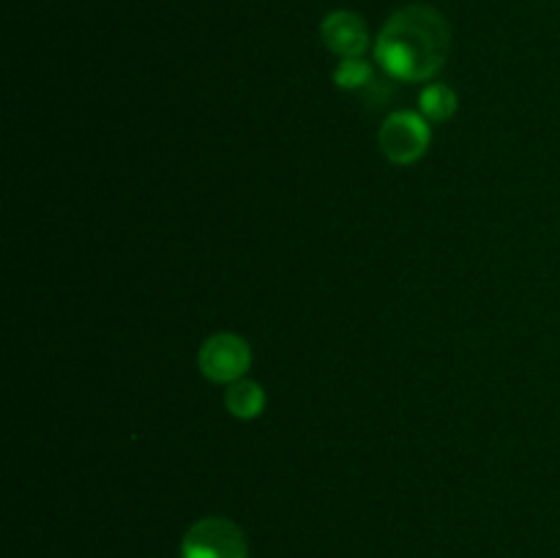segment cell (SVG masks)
Segmentation results:
<instances>
[{"mask_svg":"<svg viewBox=\"0 0 560 558\" xmlns=\"http://www.w3.org/2000/svg\"><path fill=\"white\" fill-rule=\"evenodd\" d=\"M452 31L446 16L430 5H405L383 25L375 60L397 82H430L446 66Z\"/></svg>","mask_w":560,"mask_h":558,"instance_id":"1","label":"cell"},{"mask_svg":"<svg viewBox=\"0 0 560 558\" xmlns=\"http://www.w3.org/2000/svg\"><path fill=\"white\" fill-rule=\"evenodd\" d=\"M224 405H228L230 416L241 421H252L266 410V392H262L260 383L249 381V377H241V381L228 383L224 388Z\"/></svg>","mask_w":560,"mask_h":558,"instance_id":"6","label":"cell"},{"mask_svg":"<svg viewBox=\"0 0 560 558\" xmlns=\"http://www.w3.org/2000/svg\"><path fill=\"white\" fill-rule=\"evenodd\" d=\"M180 558H249V547L238 525L224 518H206L186 531Z\"/></svg>","mask_w":560,"mask_h":558,"instance_id":"3","label":"cell"},{"mask_svg":"<svg viewBox=\"0 0 560 558\" xmlns=\"http://www.w3.org/2000/svg\"><path fill=\"white\" fill-rule=\"evenodd\" d=\"M459 107V98L457 93L452 91L448 85H441V82H432L421 91L419 96V109L427 120L432 124H446V120L454 118Z\"/></svg>","mask_w":560,"mask_h":558,"instance_id":"7","label":"cell"},{"mask_svg":"<svg viewBox=\"0 0 560 558\" xmlns=\"http://www.w3.org/2000/svg\"><path fill=\"white\" fill-rule=\"evenodd\" d=\"M430 140L432 131L427 118L421 113H410V109L392 113L377 131V146H381L383 156L399 167L419 162L430 148Z\"/></svg>","mask_w":560,"mask_h":558,"instance_id":"2","label":"cell"},{"mask_svg":"<svg viewBox=\"0 0 560 558\" xmlns=\"http://www.w3.org/2000/svg\"><path fill=\"white\" fill-rule=\"evenodd\" d=\"M375 80V69L364 58H342V63L334 71V82L342 91H364Z\"/></svg>","mask_w":560,"mask_h":558,"instance_id":"8","label":"cell"},{"mask_svg":"<svg viewBox=\"0 0 560 558\" xmlns=\"http://www.w3.org/2000/svg\"><path fill=\"white\" fill-rule=\"evenodd\" d=\"M323 44L339 58H364L370 47V33L364 20L353 11H331L320 25Z\"/></svg>","mask_w":560,"mask_h":558,"instance_id":"5","label":"cell"},{"mask_svg":"<svg viewBox=\"0 0 560 558\" xmlns=\"http://www.w3.org/2000/svg\"><path fill=\"white\" fill-rule=\"evenodd\" d=\"M252 367V348L238 334H213L197 350V370L211 383H233Z\"/></svg>","mask_w":560,"mask_h":558,"instance_id":"4","label":"cell"}]
</instances>
